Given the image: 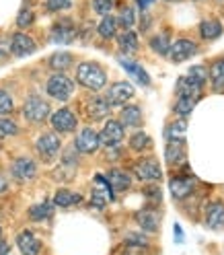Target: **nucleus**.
I'll return each instance as SVG.
<instances>
[{"label": "nucleus", "instance_id": "ddd939ff", "mask_svg": "<svg viewBox=\"0 0 224 255\" xmlns=\"http://www.w3.org/2000/svg\"><path fill=\"white\" fill-rule=\"evenodd\" d=\"M35 173H37L35 161H31L27 156H21L12 163V177L19 179V181H31L35 177Z\"/></svg>", "mask_w": 224, "mask_h": 255}, {"label": "nucleus", "instance_id": "c9c22d12", "mask_svg": "<svg viewBox=\"0 0 224 255\" xmlns=\"http://www.w3.org/2000/svg\"><path fill=\"white\" fill-rule=\"evenodd\" d=\"M117 23H119L123 29H130V27L136 23V10H134L132 6H123V8L119 10V19H117Z\"/></svg>", "mask_w": 224, "mask_h": 255}, {"label": "nucleus", "instance_id": "9b49d317", "mask_svg": "<svg viewBox=\"0 0 224 255\" xmlns=\"http://www.w3.org/2000/svg\"><path fill=\"white\" fill-rule=\"evenodd\" d=\"M196 179L194 177H183V175H179V177H171L169 181V189L175 200H185L189 194H194L196 189Z\"/></svg>", "mask_w": 224, "mask_h": 255}, {"label": "nucleus", "instance_id": "7c9ffc66", "mask_svg": "<svg viewBox=\"0 0 224 255\" xmlns=\"http://www.w3.org/2000/svg\"><path fill=\"white\" fill-rule=\"evenodd\" d=\"M97 31H99V35H101L103 39H111V37H115L117 21H115L113 17H109V14H105L103 21H101V23H99V27H97Z\"/></svg>", "mask_w": 224, "mask_h": 255}, {"label": "nucleus", "instance_id": "c03bdc74", "mask_svg": "<svg viewBox=\"0 0 224 255\" xmlns=\"http://www.w3.org/2000/svg\"><path fill=\"white\" fill-rule=\"evenodd\" d=\"M127 243H130V245H134V247H144V245H146L148 241H146V239H144V237H140V235H130V237H127Z\"/></svg>", "mask_w": 224, "mask_h": 255}, {"label": "nucleus", "instance_id": "9d476101", "mask_svg": "<svg viewBox=\"0 0 224 255\" xmlns=\"http://www.w3.org/2000/svg\"><path fill=\"white\" fill-rule=\"evenodd\" d=\"M76 124H78V120H76V116L72 114L70 109H58L56 114L52 116V128L56 132H62V134L74 132Z\"/></svg>", "mask_w": 224, "mask_h": 255}, {"label": "nucleus", "instance_id": "20e7f679", "mask_svg": "<svg viewBox=\"0 0 224 255\" xmlns=\"http://www.w3.org/2000/svg\"><path fill=\"white\" fill-rule=\"evenodd\" d=\"M134 175L142 181H158L163 177V171L154 158H142L134 165Z\"/></svg>", "mask_w": 224, "mask_h": 255}, {"label": "nucleus", "instance_id": "ea45409f", "mask_svg": "<svg viewBox=\"0 0 224 255\" xmlns=\"http://www.w3.org/2000/svg\"><path fill=\"white\" fill-rule=\"evenodd\" d=\"M187 76H191L196 83H200L202 87L206 85V68L204 66H191L189 68V72H187Z\"/></svg>", "mask_w": 224, "mask_h": 255}, {"label": "nucleus", "instance_id": "f257e3e1", "mask_svg": "<svg viewBox=\"0 0 224 255\" xmlns=\"http://www.w3.org/2000/svg\"><path fill=\"white\" fill-rule=\"evenodd\" d=\"M76 81L85 89L91 91H101L107 85V74L97 62H83L76 68Z\"/></svg>", "mask_w": 224, "mask_h": 255}, {"label": "nucleus", "instance_id": "3c124183", "mask_svg": "<svg viewBox=\"0 0 224 255\" xmlns=\"http://www.w3.org/2000/svg\"><path fill=\"white\" fill-rule=\"evenodd\" d=\"M169 2H173V0H169Z\"/></svg>", "mask_w": 224, "mask_h": 255}, {"label": "nucleus", "instance_id": "f3484780", "mask_svg": "<svg viewBox=\"0 0 224 255\" xmlns=\"http://www.w3.org/2000/svg\"><path fill=\"white\" fill-rule=\"evenodd\" d=\"M109 109H111V105H109V101H107L105 97H93V99H89V103H87V114H89V118L95 120V122L107 118V116H109Z\"/></svg>", "mask_w": 224, "mask_h": 255}, {"label": "nucleus", "instance_id": "f704fd0d", "mask_svg": "<svg viewBox=\"0 0 224 255\" xmlns=\"http://www.w3.org/2000/svg\"><path fill=\"white\" fill-rule=\"evenodd\" d=\"M130 146H132L134 150H146V148L152 146V140L148 138L146 132H136V134L132 136V140H130Z\"/></svg>", "mask_w": 224, "mask_h": 255}, {"label": "nucleus", "instance_id": "09e8293b", "mask_svg": "<svg viewBox=\"0 0 224 255\" xmlns=\"http://www.w3.org/2000/svg\"><path fill=\"white\" fill-rule=\"evenodd\" d=\"M175 233H177V241L181 243L183 241V233H181V227L179 225H175Z\"/></svg>", "mask_w": 224, "mask_h": 255}, {"label": "nucleus", "instance_id": "bb28decb", "mask_svg": "<svg viewBox=\"0 0 224 255\" xmlns=\"http://www.w3.org/2000/svg\"><path fill=\"white\" fill-rule=\"evenodd\" d=\"M200 91H202V85L196 83L191 76L179 78V83H177V95H191V97H198Z\"/></svg>", "mask_w": 224, "mask_h": 255}, {"label": "nucleus", "instance_id": "37998d69", "mask_svg": "<svg viewBox=\"0 0 224 255\" xmlns=\"http://www.w3.org/2000/svg\"><path fill=\"white\" fill-rule=\"evenodd\" d=\"M144 194L150 196V200H154V202H161V189H158L156 185H148L146 189H144Z\"/></svg>", "mask_w": 224, "mask_h": 255}, {"label": "nucleus", "instance_id": "4be33fe9", "mask_svg": "<svg viewBox=\"0 0 224 255\" xmlns=\"http://www.w3.org/2000/svg\"><path fill=\"white\" fill-rule=\"evenodd\" d=\"M119 64L136 78V81H138L142 87H148V85H150V76L146 74V70H144L140 64H136V62H132V60H125V58H119Z\"/></svg>", "mask_w": 224, "mask_h": 255}, {"label": "nucleus", "instance_id": "e433bc0d", "mask_svg": "<svg viewBox=\"0 0 224 255\" xmlns=\"http://www.w3.org/2000/svg\"><path fill=\"white\" fill-rule=\"evenodd\" d=\"M17 134H19L17 124L6 120V118H0V136L6 138V136H17Z\"/></svg>", "mask_w": 224, "mask_h": 255}, {"label": "nucleus", "instance_id": "f03ea898", "mask_svg": "<svg viewBox=\"0 0 224 255\" xmlns=\"http://www.w3.org/2000/svg\"><path fill=\"white\" fill-rule=\"evenodd\" d=\"M47 95H50L52 99H58V101H68L70 95L74 93V83L70 81V78L66 74H54L47 78Z\"/></svg>", "mask_w": 224, "mask_h": 255}, {"label": "nucleus", "instance_id": "4c0bfd02", "mask_svg": "<svg viewBox=\"0 0 224 255\" xmlns=\"http://www.w3.org/2000/svg\"><path fill=\"white\" fill-rule=\"evenodd\" d=\"M93 8L97 14H109L111 8H113V0H93Z\"/></svg>", "mask_w": 224, "mask_h": 255}, {"label": "nucleus", "instance_id": "a878e982", "mask_svg": "<svg viewBox=\"0 0 224 255\" xmlns=\"http://www.w3.org/2000/svg\"><path fill=\"white\" fill-rule=\"evenodd\" d=\"M121 126H140L142 124V111L136 105H127L121 109Z\"/></svg>", "mask_w": 224, "mask_h": 255}, {"label": "nucleus", "instance_id": "58836bf2", "mask_svg": "<svg viewBox=\"0 0 224 255\" xmlns=\"http://www.w3.org/2000/svg\"><path fill=\"white\" fill-rule=\"evenodd\" d=\"M33 21H35V14H33V10H29V8H23L19 12V17H17V25L19 27H29V25H33Z\"/></svg>", "mask_w": 224, "mask_h": 255}, {"label": "nucleus", "instance_id": "c756f323", "mask_svg": "<svg viewBox=\"0 0 224 255\" xmlns=\"http://www.w3.org/2000/svg\"><path fill=\"white\" fill-rule=\"evenodd\" d=\"M210 81H212V87L216 91H222L224 89V60H218L212 64L210 68Z\"/></svg>", "mask_w": 224, "mask_h": 255}, {"label": "nucleus", "instance_id": "8fccbe9b", "mask_svg": "<svg viewBox=\"0 0 224 255\" xmlns=\"http://www.w3.org/2000/svg\"><path fill=\"white\" fill-rule=\"evenodd\" d=\"M6 189V179H4V175H0V194Z\"/></svg>", "mask_w": 224, "mask_h": 255}, {"label": "nucleus", "instance_id": "aec40b11", "mask_svg": "<svg viewBox=\"0 0 224 255\" xmlns=\"http://www.w3.org/2000/svg\"><path fill=\"white\" fill-rule=\"evenodd\" d=\"M206 225L210 229H222L224 227V204L214 202L206 208Z\"/></svg>", "mask_w": 224, "mask_h": 255}, {"label": "nucleus", "instance_id": "f8f14e48", "mask_svg": "<svg viewBox=\"0 0 224 255\" xmlns=\"http://www.w3.org/2000/svg\"><path fill=\"white\" fill-rule=\"evenodd\" d=\"M99 148V134L93 130V128H85V130L78 132L76 136V150L85 152V154H93Z\"/></svg>", "mask_w": 224, "mask_h": 255}, {"label": "nucleus", "instance_id": "72a5a7b5", "mask_svg": "<svg viewBox=\"0 0 224 255\" xmlns=\"http://www.w3.org/2000/svg\"><path fill=\"white\" fill-rule=\"evenodd\" d=\"M150 47L156 52V54H161V56H167L169 54V47H171V41H169V35L167 33H158L150 39Z\"/></svg>", "mask_w": 224, "mask_h": 255}, {"label": "nucleus", "instance_id": "473e14b6", "mask_svg": "<svg viewBox=\"0 0 224 255\" xmlns=\"http://www.w3.org/2000/svg\"><path fill=\"white\" fill-rule=\"evenodd\" d=\"M185 130H187V124H185V120L173 122V124L167 128L165 138H167V140H183V136H185Z\"/></svg>", "mask_w": 224, "mask_h": 255}, {"label": "nucleus", "instance_id": "5701e85b", "mask_svg": "<svg viewBox=\"0 0 224 255\" xmlns=\"http://www.w3.org/2000/svg\"><path fill=\"white\" fill-rule=\"evenodd\" d=\"M117 43H119V50L123 54H134L138 50V35L134 33V31L125 29L123 33L117 37Z\"/></svg>", "mask_w": 224, "mask_h": 255}, {"label": "nucleus", "instance_id": "6e6552de", "mask_svg": "<svg viewBox=\"0 0 224 255\" xmlns=\"http://www.w3.org/2000/svg\"><path fill=\"white\" fill-rule=\"evenodd\" d=\"M198 54V45L191 41V39H179V41H175L171 47H169V58L173 62H185L189 60L191 56H196Z\"/></svg>", "mask_w": 224, "mask_h": 255}, {"label": "nucleus", "instance_id": "393cba45", "mask_svg": "<svg viewBox=\"0 0 224 255\" xmlns=\"http://www.w3.org/2000/svg\"><path fill=\"white\" fill-rule=\"evenodd\" d=\"M54 214V206L52 202H41V204H35L29 208V218L35 220V222H41L45 218H50Z\"/></svg>", "mask_w": 224, "mask_h": 255}, {"label": "nucleus", "instance_id": "1a4fd4ad", "mask_svg": "<svg viewBox=\"0 0 224 255\" xmlns=\"http://www.w3.org/2000/svg\"><path fill=\"white\" fill-rule=\"evenodd\" d=\"M109 200H113L111 185L107 183V179L103 175H97V177H95V189H93V196H91V204L97 206V208H103Z\"/></svg>", "mask_w": 224, "mask_h": 255}, {"label": "nucleus", "instance_id": "0eeeda50", "mask_svg": "<svg viewBox=\"0 0 224 255\" xmlns=\"http://www.w3.org/2000/svg\"><path fill=\"white\" fill-rule=\"evenodd\" d=\"M35 148H37V152H39V156L43 158V161H52V158H56L58 152H60V138L52 132H47L37 140Z\"/></svg>", "mask_w": 224, "mask_h": 255}, {"label": "nucleus", "instance_id": "a19ab883", "mask_svg": "<svg viewBox=\"0 0 224 255\" xmlns=\"http://www.w3.org/2000/svg\"><path fill=\"white\" fill-rule=\"evenodd\" d=\"M12 111V99L6 91L0 89V114H10Z\"/></svg>", "mask_w": 224, "mask_h": 255}, {"label": "nucleus", "instance_id": "a18cd8bd", "mask_svg": "<svg viewBox=\"0 0 224 255\" xmlns=\"http://www.w3.org/2000/svg\"><path fill=\"white\" fill-rule=\"evenodd\" d=\"M8 50H10V43H8V41H2V43H0V56H6Z\"/></svg>", "mask_w": 224, "mask_h": 255}, {"label": "nucleus", "instance_id": "423d86ee", "mask_svg": "<svg viewBox=\"0 0 224 255\" xmlns=\"http://www.w3.org/2000/svg\"><path fill=\"white\" fill-rule=\"evenodd\" d=\"M123 140V126L115 120H109L99 134V144L103 146H115Z\"/></svg>", "mask_w": 224, "mask_h": 255}, {"label": "nucleus", "instance_id": "7ed1b4c3", "mask_svg": "<svg viewBox=\"0 0 224 255\" xmlns=\"http://www.w3.org/2000/svg\"><path fill=\"white\" fill-rule=\"evenodd\" d=\"M23 116L33 124H41L50 116V103L43 101L41 97H29L23 105Z\"/></svg>", "mask_w": 224, "mask_h": 255}, {"label": "nucleus", "instance_id": "b1692460", "mask_svg": "<svg viewBox=\"0 0 224 255\" xmlns=\"http://www.w3.org/2000/svg\"><path fill=\"white\" fill-rule=\"evenodd\" d=\"M83 196L81 194H74L70 189H58L56 196H54V204L62 206V208H68V206H74V204H81Z\"/></svg>", "mask_w": 224, "mask_h": 255}, {"label": "nucleus", "instance_id": "39448f33", "mask_svg": "<svg viewBox=\"0 0 224 255\" xmlns=\"http://www.w3.org/2000/svg\"><path fill=\"white\" fill-rule=\"evenodd\" d=\"M76 37V27L70 19H62L58 21L54 27H52V35L50 39L54 43H60V45H66V43H72Z\"/></svg>", "mask_w": 224, "mask_h": 255}, {"label": "nucleus", "instance_id": "de8ad7c7", "mask_svg": "<svg viewBox=\"0 0 224 255\" xmlns=\"http://www.w3.org/2000/svg\"><path fill=\"white\" fill-rule=\"evenodd\" d=\"M8 253V245L2 241V239H0V255H6Z\"/></svg>", "mask_w": 224, "mask_h": 255}, {"label": "nucleus", "instance_id": "2f4dec72", "mask_svg": "<svg viewBox=\"0 0 224 255\" xmlns=\"http://www.w3.org/2000/svg\"><path fill=\"white\" fill-rule=\"evenodd\" d=\"M50 66L54 70H66L72 66V54L68 52H56L52 58H50Z\"/></svg>", "mask_w": 224, "mask_h": 255}, {"label": "nucleus", "instance_id": "79ce46f5", "mask_svg": "<svg viewBox=\"0 0 224 255\" xmlns=\"http://www.w3.org/2000/svg\"><path fill=\"white\" fill-rule=\"evenodd\" d=\"M70 0H45V6L50 8V10H54V12H58V10H64V8H70Z\"/></svg>", "mask_w": 224, "mask_h": 255}, {"label": "nucleus", "instance_id": "a211bd4d", "mask_svg": "<svg viewBox=\"0 0 224 255\" xmlns=\"http://www.w3.org/2000/svg\"><path fill=\"white\" fill-rule=\"evenodd\" d=\"M136 222L140 225L142 231L154 233V231H158V227H161V214L154 212V210H142L136 214Z\"/></svg>", "mask_w": 224, "mask_h": 255}, {"label": "nucleus", "instance_id": "49530a36", "mask_svg": "<svg viewBox=\"0 0 224 255\" xmlns=\"http://www.w3.org/2000/svg\"><path fill=\"white\" fill-rule=\"evenodd\" d=\"M152 2H154V0H138V6L140 8H148Z\"/></svg>", "mask_w": 224, "mask_h": 255}, {"label": "nucleus", "instance_id": "4468645a", "mask_svg": "<svg viewBox=\"0 0 224 255\" xmlns=\"http://www.w3.org/2000/svg\"><path fill=\"white\" fill-rule=\"evenodd\" d=\"M134 97V87L130 83H115V85H111L109 89V95H107V101L109 105H123L125 101H130Z\"/></svg>", "mask_w": 224, "mask_h": 255}, {"label": "nucleus", "instance_id": "cd10ccee", "mask_svg": "<svg viewBox=\"0 0 224 255\" xmlns=\"http://www.w3.org/2000/svg\"><path fill=\"white\" fill-rule=\"evenodd\" d=\"M200 33H202L204 39H216L222 33V25L214 19H206V21L200 23Z\"/></svg>", "mask_w": 224, "mask_h": 255}, {"label": "nucleus", "instance_id": "c85d7f7f", "mask_svg": "<svg viewBox=\"0 0 224 255\" xmlns=\"http://www.w3.org/2000/svg\"><path fill=\"white\" fill-rule=\"evenodd\" d=\"M198 103V97H191V95H179V101L175 103V114H179V116H189L191 114V109L196 107Z\"/></svg>", "mask_w": 224, "mask_h": 255}, {"label": "nucleus", "instance_id": "dca6fc26", "mask_svg": "<svg viewBox=\"0 0 224 255\" xmlns=\"http://www.w3.org/2000/svg\"><path fill=\"white\" fill-rule=\"evenodd\" d=\"M17 245H19V249H21L23 255H39V251H41L39 239L33 233H31V231H23L17 237Z\"/></svg>", "mask_w": 224, "mask_h": 255}, {"label": "nucleus", "instance_id": "412c9836", "mask_svg": "<svg viewBox=\"0 0 224 255\" xmlns=\"http://www.w3.org/2000/svg\"><path fill=\"white\" fill-rule=\"evenodd\" d=\"M165 158L169 165H177L185 158V142L183 140H169L165 148Z\"/></svg>", "mask_w": 224, "mask_h": 255}, {"label": "nucleus", "instance_id": "2eb2a0df", "mask_svg": "<svg viewBox=\"0 0 224 255\" xmlns=\"http://www.w3.org/2000/svg\"><path fill=\"white\" fill-rule=\"evenodd\" d=\"M37 50L35 41L31 39L27 33H14L10 39V52L17 56V58H25L29 54H33Z\"/></svg>", "mask_w": 224, "mask_h": 255}, {"label": "nucleus", "instance_id": "6ab92c4d", "mask_svg": "<svg viewBox=\"0 0 224 255\" xmlns=\"http://www.w3.org/2000/svg\"><path fill=\"white\" fill-rule=\"evenodd\" d=\"M107 183L111 185V189H115V191H125L132 185V177L121 169H111L107 173Z\"/></svg>", "mask_w": 224, "mask_h": 255}]
</instances>
